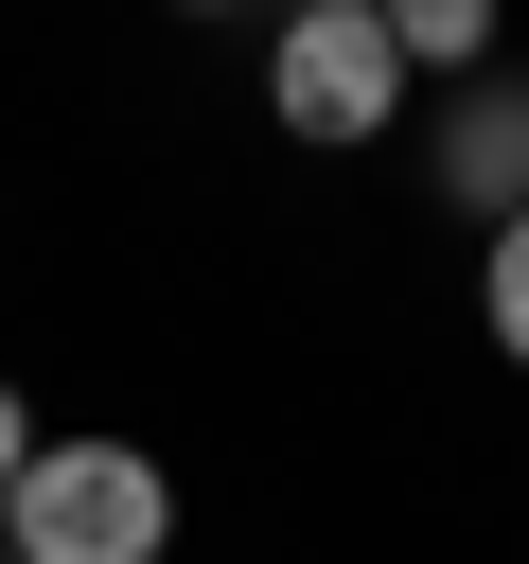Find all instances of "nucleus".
Masks as SVG:
<instances>
[{
  "instance_id": "f257e3e1",
  "label": "nucleus",
  "mask_w": 529,
  "mask_h": 564,
  "mask_svg": "<svg viewBox=\"0 0 529 564\" xmlns=\"http://www.w3.org/2000/svg\"><path fill=\"white\" fill-rule=\"evenodd\" d=\"M0 546L18 564H159L176 546V476L141 441H35L18 494H0Z\"/></svg>"
},
{
  "instance_id": "f03ea898",
  "label": "nucleus",
  "mask_w": 529,
  "mask_h": 564,
  "mask_svg": "<svg viewBox=\"0 0 529 564\" xmlns=\"http://www.w3.org/2000/svg\"><path fill=\"white\" fill-rule=\"evenodd\" d=\"M264 88H282L300 141H388V106H406V35H388V0H317V18H282Z\"/></svg>"
},
{
  "instance_id": "7ed1b4c3",
  "label": "nucleus",
  "mask_w": 529,
  "mask_h": 564,
  "mask_svg": "<svg viewBox=\"0 0 529 564\" xmlns=\"http://www.w3.org/2000/svg\"><path fill=\"white\" fill-rule=\"evenodd\" d=\"M441 176H458V194L511 229V212H529V88H476V106L441 123Z\"/></svg>"
},
{
  "instance_id": "20e7f679",
  "label": "nucleus",
  "mask_w": 529,
  "mask_h": 564,
  "mask_svg": "<svg viewBox=\"0 0 529 564\" xmlns=\"http://www.w3.org/2000/svg\"><path fill=\"white\" fill-rule=\"evenodd\" d=\"M388 35H406V70H476V35H494V18H476V0H406Z\"/></svg>"
},
{
  "instance_id": "39448f33",
  "label": "nucleus",
  "mask_w": 529,
  "mask_h": 564,
  "mask_svg": "<svg viewBox=\"0 0 529 564\" xmlns=\"http://www.w3.org/2000/svg\"><path fill=\"white\" fill-rule=\"evenodd\" d=\"M494 352H511V370H529V212H511V229H494Z\"/></svg>"
},
{
  "instance_id": "423d86ee",
  "label": "nucleus",
  "mask_w": 529,
  "mask_h": 564,
  "mask_svg": "<svg viewBox=\"0 0 529 564\" xmlns=\"http://www.w3.org/2000/svg\"><path fill=\"white\" fill-rule=\"evenodd\" d=\"M18 458H35V423H18V388H0V494H18Z\"/></svg>"
},
{
  "instance_id": "0eeeda50",
  "label": "nucleus",
  "mask_w": 529,
  "mask_h": 564,
  "mask_svg": "<svg viewBox=\"0 0 529 564\" xmlns=\"http://www.w3.org/2000/svg\"><path fill=\"white\" fill-rule=\"evenodd\" d=\"M0 564H18V546H0Z\"/></svg>"
}]
</instances>
